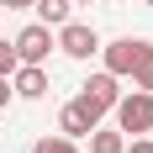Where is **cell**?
<instances>
[{
  "mask_svg": "<svg viewBox=\"0 0 153 153\" xmlns=\"http://www.w3.org/2000/svg\"><path fill=\"white\" fill-rule=\"evenodd\" d=\"M111 116H116V132H153V90H132V95H116V106H111Z\"/></svg>",
  "mask_w": 153,
  "mask_h": 153,
  "instance_id": "cell-1",
  "label": "cell"
},
{
  "mask_svg": "<svg viewBox=\"0 0 153 153\" xmlns=\"http://www.w3.org/2000/svg\"><path fill=\"white\" fill-rule=\"evenodd\" d=\"M74 5H95V0H74Z\"/></svg>",
  "mask_w": 153,
  "mask_h": 153,
  "instance_id": "cell-16",
  "label": "cell"
},
{
  "mask_svg": "<svg viewBox=\"0 0 153 153\" xmlns=\"http://www.w3.org/2000/svg\"><path fill=\"white\" fill-rule=\"evenodd\" d=\"M79 95H85L95 111H111V106H116V95H122V79L111 74V69H100V74L85 79V90H79Z\"/></svg>",
  "mask_w": 153,
  "mask_h": 153,
  "instance_id": "cell-6",
  "label": "cell"
},
{
  "mask_svg": "<svg viewBox=\"0 0 153 153\" xmlns=\"http://www.w3.org/2000/svg\"><path fill=\"white\" fill-rule=\"evenodd\" d=\"M148 48H153V42H143V37H116V42H100V58H106V69H111L116 79H127L132 63H137Z\"/></svg>",
  "mask_w": 153,
  "mask_h": 153,
  "instance_id": "cell-5",
  "label": "cell"
},
{
  "mask_svg": "<svg viewBox=\"0 0 153 153\" xmlns=\"http://www.w3.org/2000/svg\"><path fill=\"white\" fill-rule=\"evenodd\" d=\"M122 153H153V137H132V143H127Z\"/></svg>",
  "mask_w": 153,
  "mask_h": 153,
  "instance_id": "cell-14",
  "label": "cell"
},
{
  "mask_svg": "<svg viewBox=\"0 0 153 153\" xmlns=\"http://www.w3.org/2000/svg\"><path fill=\"white\" fill-rule=\"evenodd\" d=\"M122 148H127V132H116V127H111V132L95 127L90 132V153H122Z\"/></svg>",
  "mask_w": 153,
  "mask_h": 153,
  "instance_id": "cell-9",
  "label": "cell"
},
{
  "mask_svg": "<svg viewBox=\"0 0 153 153\" xmlns=\"http://www.w3.org/2000/svg\"><path fill=\"white\" fill-rule=\"evenodd\" d=\"M11 100H16V90H11V74H0V111L11 106Z\"/></svg>",
  "mask_w": 153,
  "mask_h": 153,
  "instance_id": "cell-13",
  "label": "cell"
},
{
  "mask_svg": "<svg viewBox=\"0 0 153 153\" xmlns=\"http://www.w3.org/2000/svg\"><path fill=\"white\" fill-rule=\"evenodd\" d=\"M5 11H32V0H0Z\"/></svg>",
  "mask_w": 153,
  "mask_h": 153,
  "instance_id": "cell-15",
  "label": "cell"
},
{
  "mask_svg": "<svg viewBox=\"0 0 153 153\" xmlns=\"http://www.w3.org/2000/svg\"><path fill=\"white\" fill-rule=\"evenodd\" d=\"M53 42L63 48V53H69V58H95V53H100V32L95 27H85V21H63L58 32H53Z\"/></svg>",
  "mask_w": 153,
  "mask_h": 153,
  "instance_id": "cell-2",
  "label": "cell"
},
{
  "mask_svg": "<svg viewBox=\"0 0 153 153\" xmlns=\"http://www.w3.org/2000/svg\"><path fill=\"white\" fill-rule=\"evenodd\" d=\"M32 153H79V143L63 137V132H53V137H37V143H32Z\"/></svg>",
  "mask_w": 153,
  "mask_h": 153,
  "instance_id": "cell-11",
  "label": "cell"
},
{
  "mask_svg": "<svg viewBox=\"0 0 153 153\" xmlns=\"http://www.w3.org/2000/svg\"><path fill=\"white\" fill-rule=\"evenodd\" d=\"M16 42H5V37H0V74H16Z\"/></svg>",
  "mask_w": 153,
  "mask_h": 153,
  "instance_id": "cell-12",
  "label": "cell"
},
{
  "mask_svg": "<svg viewBox=\"0 0 153 153\" xmlns=\"http://www.w3.org/2000/svg\"><path fill=\"white\" fill-rule=\"evenodd\" d=\"M127 79H132V90H153V48L132 63V74H127Z\"/></svg>",
  "mask_w": 153,
  "mask_h": 153,
  "instance_id": "cell-10",
  "label": "cell"
},
{
  "mask_svg": "<svg viewBox=\"0 0 153 153\" xmlns=\"http://www.w3.org/2000/svg\"><path fill=\"white\" fill-rule=\"evenodd\" d=\"M11 42H16V58H21V63H48V53L58 48V42H53V27H42V21L21 27Z\"/></svg>",
  "mask_w": 153,
  "mask_h": 153,
  "instance_id": "cell-4",
  "label": "cell"
},
{
  "mask_svg": "<svg viewBox=\"0 0 153 153\" xmlns=\"http://www.w3.org/2000/svg\"><path fill=\"white\" fill-rule=\"evenodd\" d=\"M69 5H74V0H32V11H37L42 27H63V21H69Z\"/></svg>",
  "mask_w": 153,
  "mask_h": 153,
  "instance_id": "cell-8",
  "label": "cell"
},
{
  "mask_svg": "<svg viewBox=\"0 0 153 153\" xmlns=\"http://www.w3.org/2000/svg\"><path fill=\"white\" fill-rule=\"evenodd\" d=\"M143 5H153V0H143Z\"/></svg>",
  "mask_w": 153,
  "mask_h": 153,
  "instance_id": "cell-17",
  "label": "cell"
},
{
  "mask_svg": "<svg viewBox=\"0 0 153 153\" xmlns=\"http://www.w3.org/2000/svg\"><path fill=\"white\" fill-rule=\"evenodd\" d=\"M100 116H106V111H95L90 100H85V95H74V100H69V106L58 111V132L79 143V137H90L95 127H100Z\"/></svg>",
  "mask_w": 153,
  "mask_h": 153,
  "instance_id": "cell-3",
  "label": "cell"
},
{
  "mask_svg": "<svg viewBox=\"0 0 153 153\" xmlns=\"http://www.w3.org/2000/svg\"><path fill=\"white\" fill-rule=\"evenodd\" d=\"M11 90L21 95V100H42V95H48V69H42V63H16Z\"/></svg>",
  "mask_w": 153,
  "mask_h": 153,
  "instance_id": "cell-7",
  "label": "cell"
}]
</instances>
